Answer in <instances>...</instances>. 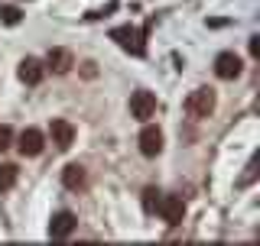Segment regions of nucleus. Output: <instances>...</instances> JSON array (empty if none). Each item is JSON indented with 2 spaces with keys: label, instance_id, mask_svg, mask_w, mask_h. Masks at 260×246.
<instances>
[{
  "label": "nucleus",
  "instance_id": "f257e3e1",
  "mask_svg": "<svg viewBox=\"0 0 260 246\" xmlns=\"http://www.w3.org/2000/svg\"><path fill=\"white\" fill-rule=\"evenodd\" d=\"M111 39L117 43L124 52H134V55H143L146 52V46H143V39H146V32L143 29H134V26H117V29H111Z\"/></svg>",
  "mask_w": 260,
  "mask_h": 246
},
{
  "label": "nucleus",
  "instance_id": "f03ea898",
  "mask_svg": "<svg viewBox=\"0 0 260 246\" xmlns=\"http://www.w3.org/2000/svg\"><path fill=\"white\" fill-rule=\"evenodd\" d=\"M185 110H189L192 117H208V113L215 110V91H211V88L192 91L189 97H185Z\"/></svg>",
  "mask_w": 260,
  "mask_h": 246
},
{
  "label": "nucleus",
  "instance_id": "7ed1b4c3",
  "mask_svg": "<svg viewBox=\"0 0 260 246\" xmlns=\"http://www.w3.org/2000/svg\"><path fill=\"white\" fill-rule=\"evenodd\" d=\"M78 227V217L72 214V211H59V214H52L49 220V236L52 240H65V236H72Z\"/></svg>",
  "mask_w": 260,
  "mask_h": 246
},
{
  "label": "nucleus",
  "instance_id": "20e7f679",
  "mask_svg": "<svg viewBox=\"0 0 260 246\" xmlns=\"http://www.w3.org/2000/svg\"><path fill=\"white\" fill-rule=\"evenodd\" d=\"M156 211L162 214V220H166L169 227L182 224V217H185V204H182V198H179V194H166V198H159Z\"/></svg>",
  "mask_w": 260,
  "mask_h": 246
},
{
  "label": "nucleus",
  "instance_id": "39448f33",
  "mask_svg": "<svg viewBox=\"0 0 260 246\" xmlns=\"http://www.w3.org/2000/svg\"><path fill=\"white\" fill-rule=\"evenodd\" d=\"M130 113H134V120H150L156 113V94H150V91L130 94Z\"/></svg>",
  "mask_w": 260,
  "mask_h": 246
},
{
  "label": "nucleus",
  "instance_id": "423d86ee",
  "mask_svg": "<svg viewBox=\"0 0 260 246\" xmlns=\"http://www.w3.org/2000/svg\"><path fill=\"white\" fill-rule=\"evenodd\" d=\"M49 133H52L55 149H69V146L75 143V127H72L69 120H62V117H55L52 123H49Z\"/></svg>",
  "mask_w": 260,
  "mask_h": 246
},
{
  "label": "nucleus",
  "instance_id": "0eeeda50",
  "mask_svg": "<svg viewBox=\"0 0 260 246\" xmlns=\"http://www.w3.org/2000/svg\"><path fill=\"white\" fill-rule=\"evenodd\" d=\"M241 68H244V65H241V59L234 52H221L215 59V75L221 78V81H234V78L241 75Z\"/></svg>",
  "mask_w": 260,
  "mask_h": 246
},
{
  "label": "nucleus",
  "instance_id": "6e6552de",
  "mask_svg": "<svg viewBox=\"0 0 260 246\" xmlns=\"http://www.w3.org/2000/svg\"><path fill=\"white\" fill-rule=\"evenodd\" d=\"M43 146H46V139H43V133H39L36 127L23 130L20 139H16V149H20V155H39V152H43Z\"/></svg>",
  "mask_w": 260,
  "mask_h": 246
},
{
  "label": "nucleus",
  "instance_id": "1a4fd4ad",
  "mask_svg": "<svg viewBox=\"0 0 260 246\" xmlns=\"http://www.w3.org/2000/svg\"><path fill=\"white\" fill-rule=\"evenodd\" d=\"M140 152L146 155V159H153V155L162 152V130L159 127H143V133H140Z\"/></svg>",
  "mask_w": 260,
  "mask_h": 246
},
{
  "label": "nucleus",
  "instance_id": "9d476101",
  "mask_svg": "<svg viewBox=\"0 0 260 246\" xmlns=\"http://www.w3.org/2000/svg\"><path fill=\"white\" fill-rule=\"evenodd\" d=\"M16 75H20L23 85H39V81L46 78V68H43V62H39V59H23Z\"/></svg>",
  "mask_w": 260,
  "mask_h": 246
},
{
  "label": "nucleus",
  "instance_id": "9b49d317",
  "mask_svg": "<svg viewBox=\"0 0 260 246\" xmlns=\"http://www.w3.org/2000/svg\"><path fill=\"white\" fill-rule=\"evenodd\" d=\"M46 65L55 71V75H65V71L75 68V59H72L69 49H52V52H49V59H46Z\"/></svg>",
  "mask_w": 260,
  "mask_h": 246
},
{
  "label": "nucleus",
  "instance_id": "f8f14e48",
  "mask_svg": "<svg viewBox=\"0 0 260 246\" xmlns=\"http://www.w3.org/2000/svg\"><path fill=\"white\" fill-rule=\"evenodd\" d=\"M62 185L72 188V191H78V188H85V169L78 166V162H72V166L62 169Z\"/></svg>",
  "mask_w": 260,
  "mask_h": 246
},
{
  "label": "nucleus",
  "instance_id": "ddd939ff",
  "mask_svg": "<svg viewBox=\"0 0 260 246\" xmlns=\"http://www.w3.org/2000/svg\"><path fill=\"white\" fill-rule=\"evenodd\" d=\"M16 175H20V169H16V166H10V162H7V166H0V194L10 191V188L16 185Z\"/></svg>",
  "mask_w": 260,
  "mask_h": 246
},
{
  "label": "nucleus",
  "instance_id": "4468645a",
  "mask_svg": "<svg viewBox=\"0 0 260 246\" xmlns=\"http://www.w3.org/2000/svg\"><path fill=\"white\" fill-rule=\"evenodd\" d=\"M20 10H16V7H0V20L7 23V26H16V23H20Z\"/></svg>",
  "mask_w": 260,
  "mask_h": 246
},
{
  "label": "nucleus",
  "instance_id": "2eb2a0df",
  "mask_svg": "<svg viewBox=\"0 0 260 246\" xmlns=\"http://www.w3.org/2000/svg\"><path fill=\"white\" fill-rule=\"evenodd\" d=\"M159 198H162V194L156 191V188H146V191H143V208H146V211H156Z\"/></svg>",
  "mask_w": 260,
  "mask_h": 246
},
{
  "label": "nucleus",
  "instance_id": "dca6fc26",
  "mask_svg": "<svg viewBox=\"0 0 260 246\" xmlns=\"http://www.w3.org/2000/svg\"><path fill=\"white\" fill-rule=\"evenodd\" d=\"M10 143H13V130L10 127H0V152L10 149Z\"/></svg>",
  "mask_w": 260,
  "mask_h": 246
},
{
  "label": "nucleus",
  "instance_id": "f3484780",
  "mask_svg": "<svg viewBox=\"0 0 260 246\" xmlns=\"http://www.w3.org/2000/svg\"><path fill=\"white\" fill-rule=\"evenodd\" d=\"M250 55H254V59L260 55V36H250Z\"/></svg>",
  "mask_w": 260,
  "mask_h": 246
}]
</instances>
